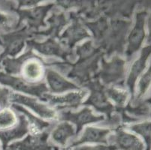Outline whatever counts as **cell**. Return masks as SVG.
Listing matches in <instances>:
<instances>
[{"mask_svg":"<svg viewBox=\"0 0 151 150\" xmlns=\"http://www.w3.org/2000/svg\"><path fill=\"white\" fill-rule=\"evenodd\" d=\"M0 84L9 86L22 93L36 95L41 98H42L43 95L48 90L46 85L44 83L38 85L30 84L25 80L10 75L8 73H5L2 71H0Z\"/></svg>","mask_w":151,"mask_h":150,"instance_id":"obj_1","label":"cell"},{"mask_svg":"<svg viewBox=\"0 0 151 150\" xmlns=\"http://www.w3.org/2000/svg\"><path fill=\"white\" fill-rule=\"evenodd\" d=\"M86 95V91L80 90L67 93L63 95H53L45 93L42 96V100L46 101L51 105L60 107H73L77 108L81 104L83 99Z\"/></svg>","mask_w":151,"mask_h":150,"instance_id":"obj_2","label":"cell"},{"mask_svg":"<svg viewBox=\"0 0 151 150\" xmlns=\"http://www.w3.org/2000/svg\"><path fill=\"white\" fill-rule=\"evenodd\" d=\"M60 119L63 121H69L75 123L77 126L76 134H78L81 131L84 125L93 122H97L103 120L104 117L102 116H96L93 113L91 110L88 107L83 108L78 112L73 113L70 111H62L60 114Z\"/></svg>","mask_w":151,"mask_h":150,"instance_id":"obj_3","label":"cell"},{"mask_svg":"<svg viewBox=\"0 0 151 150\" xmlns=\"http://www.w3.org/2000/svg\"><path fill=\"white\" fill-rule=\"evenodd\" d=\"M146 13L144 11L137 14L136 21L132 29L128 39V47L126 50V56L130 57L138 51L145 40V23Z\"/></svg>","mask_w":151,"mask_h":150,"instance_id":"obj_4","label":"cell"},{"mask_svg":"<svg viewBox=\"0 0 151 150\" xmlns=\"http://www.w3.org/2000/svg\"><path fill=\"white\" fill-rule=\"evenodd\" d=\"M9 101L15 104H21L29 107L32 111L38 114L40 117L46 119H53L56 117V113L53 110L45 104H41L36 99L27 97L26 95L18 94V93H11Z\"/></svg>","mask_w":151,"mask_h":150,"instance_id":"obj_5","label":"cell"},{"mask_svg":"<svg viewBox=\"0 0 151 150\" xmlns=\"http://www.w3.org/2000/svg\"><path fill=\"white\" fill-rule=\"evenodd\" d=\"M48 133H42V134L29 135L20 142H15L8 146L6 149L9 150H51L47 142Z\"/></svg>","mask_w":151,"mask_h":150,"instance_id":"obj_6","label":"cell"},{"mask_svg":"<svg viewBox=\"0 0 151 150\" xmlns=\"http://www.w3.org/2000/svg\"><path fill=\"white\" fill-rule=\"evenodd\" d=\"M109 129H102L95 127H86L80 138L74 140L71 144L69 148L78 146L86 143H96V144H107V137L109 134Z\"/></svg>","mask_w":151,"mask_h":150,"instance_id":"obj_7","label":"cell"},{"mask_svg":"<svg viewBox=\"0 0 151 150\" xmlns=\"http://www.w3.org/2000/svg\"><path fill=\"white\" fill-rule=\"evenodd\" d=\"M114 144L117 149L122 150H145L144 144L135 135L125 131L122 129L116 131L114 137Z\"/></svg>","mask_w":151,"mask_h":150,"instance_id":"obj_8","label":"cell"},{"mask_svg":"<svg viewBox=\"0 0 151 150\" xmlns=\"http://www.w3.org/2000/svg\"><path fill=\"white\" fill-rule=\"evenodd\" d=\"M20 122L14 128L0 131V140L2 144V150H5L12 141L20 138L29 131V122L23 115H19Z\"/></svg>","mask_w":151,"mask_h":150,"instance_id":"obj_9","label":"cell"},{"mask_svg":"<svg viewBox=\"0 0 151 150\" xmlns=\"http://www.w3.org/2000/svg\"><path fill=\"white\" fill-rule=\"evenodd\" d=\"M46 78L51 93H62L65 91L79 89V87L75 83L68 81L60 74L51 69L47 71Z\"/></svg>","mask_w":151,"mask_h":150,"instance_id":"obj_10","label":"cell"},{"mask_svg":"<svg viewBox=\"0 0 151 150\" xmlns=\"http://www.w3.org/2000/svg\"><path fill=\"white\" fill-rule=\"evenodd\" d=\"M22 75L27 82H37L44 76V68L38 59L30 57L23 62L21 67Z\"/></svg>","mask_w":151,"mask_h":150,"instance_id":"obj_11","label":"cell"},{"mask_svg":"<svg viewBox=\"0 0 151 150\" xmlns=\"http://www.w3.org/2000/svg\"><path fill=\"white\" fill-rule=\"evenodd\" d=\"M150 53V47L147 46L144 48L140 55V57L133 63L132 66L131 71L127 79V86H129L132 93H134V86L137 79L146 67L147 60Z\"/></svg>","mask_w":151,"mask_h":150,"instance_id":"obj_12","label":"cell"},{"mask_svg":"<svg viewBox=\"0 0 151 150\" xmlns=\"http://www.w3.org/2000/svg\"><path fill=\"white\" fill-rule=\"evenodd\" d=\"M0 41H2V46L5 47L1 58L5 56H14L21 50L24 44V39L20 34L0 35Z\"/></svg>","mask_w":151,"mask_h":150,"instance_id":"obj_13","label":"cell"},{"mask_svg":"<svg viewBox=\"0 0 151 150\" xmlns=\"http://www.w3.org/2000/svg\"><path fill=\"white\" fill-rule=\"evenodd\" d=\"M75 133L74 127L68 122L59 124L52 132V139L59 145L65 146L70 137H73Z\"/></svg>","mask_w":151,"mask_h":150,"instance_id":"obj_14","label":"cell"},{"mask_svg":"<svg viewBox=\"0 0 151 150\" xmlns=\"http://www.w3.org/2000/svg\"><path fill=\"white\" fill-rule=\"evenodd\" d=\"M17 122L16 115L12 110L4 108L0 111V131L12 128Z\"/></svg>","mask_w":151,"mask_h":150,"instance_id":"obj_15","label":"cell"},{"mask_svg":"<svg viewBox=\"0 0 151 150\" xmlns=\"http://www.w3.org/2000/svg\"><path fill=\"white\" fill-rule=\"evenodd\" d=\"M107 95L108 98L114 101L116 105L123 107L126 104V100L128 98V93L126 90L119 89V88L112 87L107 90Z\"/></svg>","mask_w":151,"mask_h":150,"instance_id":"obj_16","label":"cell"},{"mask_svg":"<svg viewBox=\"0 0 151 150\" xmlns=\"http://www.w3.org/2000/svg\"><path fill=\"white\" fill-rule=\"evenodd\" d=\"M129 128L145 139L147 144L146 150H150V123L147 122L136 124L130 126Z\"/></svg>","mask_w":151,"mask_h":150,"instance_id":"obj_17","label":"cell"},{"mask_svg":"<svg viewBox=\"0 0 151 150\" xmlns=\"http://www.w3.org/2000/svg\"><path fill=\"white\" fill-rule=\"evenodd\" d=\"M12 107H13L14 109H15L17 111L22 113L23 115L26 118H27V119H29V123H31V125H32V126H34V128H36L37 130L38 131L43 130V129L46 128L47 127H48L49 126L48 122H44V121L42 120H40V119H38L37 117L34 116L33 115H32L30 113H29L28 111H26L25 109H23V107H22L21 106L14 104Z\"/></svg>","mask_w":151,"mask_h":150,"instance_id":"obj_18","label":"cell"},{"mask_svg":"<svg viewBox=\"0 0 151 150\" xmlns=\"http://www.w3.org/2000/svg\"><path fill=\"white\" fill-rule=\"evenodd\" d=\"M34 46L38 51L46 55H60V47L54 41H47L44 44H35Z\"/></svg>","mask_w":151,"mask_h":150,"instance_id":"obj_19","label":"cell"},{"mask_svg":"<svg viewBox=\"0 0 151 150\" xmlns=\"http://www.w3.org/2000/svg\"><path fill=\"white\" fill-rule=\"evenodd\" d=\"M150 68H149L145 74H143L139 82H138V98H141L146 93V91L147 90L150 86Z\"/></svg>","mask_w":151,"mask_h":150,"instance_id":"obj_20","label":"cell"},{"mask_svg":"<svg viewBox=\"0 0 151 150\" xmlns=\"http://www.w3.org/2000/svg\"><path fill=\"white\" fill-rule=\"evenodd\" d=\"M72 150H117L115 146H75Z\"/></svg>","mask_w":151,"mask_h":150,"instance_id":"obj_21","label":"cell"},{"mask_svg":"<svg viewBox=\"0 0 151 150\" xmlns=\"http://www.w3.org/2000/svg\"><path fill=\"white\" fill-rule=\"evenodd\" d=\"M11 93L5 88L0 87V107H5L9 104Z\"/></svg>","mask_w":151,"mask_h":150,"instance_id":"obj_22","label":"cell"},{"mask_svg":"<svg viewBox=\"0 0 151 150\" xmlns=\"http://www.w3.org/2000/svg\"><path fill=\"white\" fill-rule=\"evenodd\" d=\"M76 27V28L71 29V32H72L71 36L73 37V38H75V33H76L77 29H78V28H77L78 27ZM87 36H89V35H87L86 32H82V33H78V37H76V40H80L81 38H85V37H87Z\"/></svg>","mask_w":151,"mask_h":150,"instance_id":"obj_23","label":"cell"},{"mask_svg":"<svg viewBox=\"0 0 151 150\" xmlns=\"http://www.w3.org/2000/svg\"><path fill=\"white\" fill-rule=\"evenodd\" d=\"M53 149H54V150H59V149L58 148H57V147H53Z\"/></svg>","mask_w":151,"mask_h":150,"instance_id":"obj_24","label":"cell"},{"mask_svg":"<svg viewBox=\"0 0 151 150\" xmlns=\"http://www.w3.org/2000/svg\"><path fill=\"white\" fill-rule=\"evenodd\" d=\"M0 150H2V149H1V147H0Z\"/></svg>","mask_w":151,"mask_h":150,"instance_id":"obj_25","label":"cell"}]
</instances>
